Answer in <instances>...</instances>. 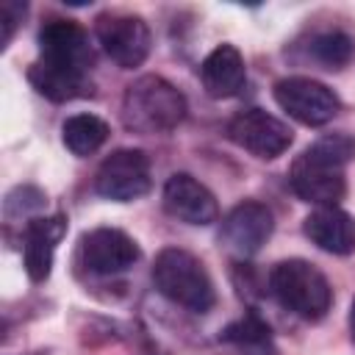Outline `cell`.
Wrapping results in <instances>:
<instances>
[{"instance_id": "6da1fadb", "label": "cell", "mask_w": 355, "mask_h": 355, "mask_svg": "<svg viewBox=\"0 0 355 355\" xmlns=\"http://www.w3.org/2000/svg\"><path fill=\"white\" fill-rule=\"evenodd\" d=\"M355 158V139L349 133H327L308 144L291 164L288 183L294 194L319 208L336 205L347 194L344 166Z\"/></svg>"}, {"instance_id": "7a4b0ae2", "label": "cell", "mask_w": 355, "mask_h": 355, "mask_svg": "<svg viewBox=\"0 0 355 355\" xmlns=\"http://www.w3.org/2000/svg\"><path fill=\"white\" fill-rule=\"evenodd\" d=\"M189 105L183 92L161 75L136 78L122 97V122L133 133H169L175 130Z\"/></svg>"}, {"instance_id": "3957f363", "label": "cell", "mask_w": 355, "mask_h": 355, "mask_svg": "<svg viewBox=\"0 0 355 355\" xmlns=\"http://www.w3.org/2000/svg\"><path fill=\"white\" fill-rule=\"evenodd\" d=\"M153 283L169 302L194 313H205L216 302V291L208 269L202 266L200 258H194L180 247H166L158 252L153 263Z\"/></svg>"}, {"instance_id": "277c9868", "label": "cell", "mask_w": 355, "mask_h": 355, "mask_svg": "<svg viewBox=\"0 0 355 355\" xmlns=\"http://www.w3.org/2000/svg\"><path fill=\"white\" fill-rule=\"evenodd\" d=\"M269 291L286 311L308 322H319L333 305V288L327 277L302 258L280 261L269 272Z\"/></svg>"}, {"instance_id": "5b68a950", "label": "cell", "mask_w": 355, "mask_h": 355, "mask_svg": "<svg viewBox=\"0 0 355 355\" xmlns=\"http://www.w3.org/2000/svg\"><path fill=\"white\" fill-rule=\"evenodd\" d=\"M94 36L103 44L105 55L119 64L122 69H133L144 64L150 55V28L141 17L136 14H122V11H105L94 19Z\"/></svg>"}, {"instance_id": "8992f818", "label": "cell", "mask_w": 355, "mask_h": 355, "mask_svg": "<svg viewBox=\"0 0 355 355\" xmlns=\"http://www.w3.org/2000/svg\"><path fill=\"white\" fill-rule=\"evenodd\" d=\"M150 158L141 150H114L94 175V191L114 202H130L150 191Z\"/></svg>"}, {"instance_id": "52a82bcc", "label": "cell", "mask_w": 355, "mask_h": 355, "mask_svg": "<svg viewBox=\"0 0 355 355\" xmlns=\"http://www.w3.org/2000/svg\"><path fill=\"white\" fill-rule=\"evenodd\" d=\"M275 100L291 119H297L308 128L327 125L341 108V103L330 86H324L313 78H302V75L277 80Z\"/></svg>"}, {"instance_id": "ba28073f", "label": "cell", "mask_w": 355, "mask_h": 355, "mask_svg": "<svg viewBox=\"0 0 355 355\" xmlns=\"http://www.w3.org/2000/svg\"><path fill=\"white\" fill-rule=\"evenodd\" d=\"M227 136L233 144H239L241 150H247L255 158L272 161L277 155H283L291 144V128L266 114L263 108H244L239 111L230 122H227Z\"/></svg>"}, {"instance_id": "9c48e42d", "label": "cell", "mask_w": 355, "mask_h": 355, "mask_svg": "<svg viewBox=\"0 0 355 355\" xmlns=\"http://www.w3.org/2000/svg\"><path fill=\"white\" fill-rule=\"evenodd\" d=\"M78 255L92 275H119L141 258V250L125 230L97 227L83 233Z\"/></svg>"}, {"instance_id": "30bf717a", "label": "cell", "mask_w": 355, "mask_h": 355, "mask_svg": "<svg viewBox=\"0 0 355 355\" xmlns=\"http://www.w3.org/2000/svg\"><path fill=\"white\" fill-rule=\"evenodd\" d=\"M275 230V219L272 211L263 202L255 200H244L239 202L225 219H222V244L239 255V258H250L255 255L272 236Z\"/></svg>"}, {"instance_id": "8fae6325", "label": "cell", "mask_w": 355, "mask_h": 355, "mask_svg": "<svg viewBox=\"0 0 355 355\" xmlns=\"http://www.w3.org/2000/svg\"><path fill=\"white\" fill-rule=\"evenodd\" d=\"M164 208L169 216L186 225H211L219 216V205L211 189L186 172H175L164 183Z\"/></svg>"}, {"instance_id": "7c38bea8", "label": "cell", "mask_w": 355, "mask_h": 355, "mask_svg": "<svg viewBox=\"0 0 355 355\" xmlns=\"http://www.w3.org/2000/svg\"><path fill=\"white\" fill-rule=\"evenodd\" d=\"M39 50L44 61L75 67V69H89L92 64V44L89 33L72 22V19H50L39 31Z\"/></svg>"}, {"instance_id": "4fadbf2b", "label": "cell", "mask_w": 355, "mask_h": 355, "mask_svg": "<svg viewBox=\"0 0 355 355\" xmlns=\"http://www.w3.org/2000/svg\"><path fill=\"white\" fill-rule=\"evenodd\" d=\"M67 230L64 216H39L25 225V239H22V261L25 272L33 283H42L50 277L53 269V255Z\"/></svg>"}, {"instance_id": "5bb4252c", "label": "cell", "mask_w": 355, "mask_h": 355, "mask_svg": "<svg viewBox=\"0 0 355 355\" xmlns=\"http://www.w3.org/2000/svg\"><path fill=\"white\" fill-rule=\"evenodd\" d=\"M305 236L330 255H349L355 252V216L341 211L338 205L316 208L302 222Z\"/></svg>"}, {"instance_id": "9a60e30c", "label": "cell", "mask_w": 355, "mask_h": 355, "mask_svg": "<svg viewBox=\"0 0 355 355\" xmlns=\"http://www.w3.org/2000/svg\"><path fill=\"white\" fill-rule=\"evenodd\" d=\"M28 80H31V86H33L42 97H47V100H53V103L78 100V97L92 94V89H94L86 69L53 64V61H44V58H39L36 64H31Z\"/></svg>"}, {"instance_id": "2e32d148", "label": "cell", "mask_w": 355, "mask_h": 355, "mask_svg": "<svg viewBox=\"0 0 355 355\" xmlns=\"http://www.w3.org/2000/svg\"><path fill=\"white\" fill-rule=\"evenodd\" d=\"M200 78H202V86L211 97L216 100H225V97H233L244 89V80H247V69H244V58L241 53L233 47V44H219L214 47L202 67H200Z\"/></svg>"}, {"instance_id": "e0dca14e", "label": "cell", "mask_w": 355, "mask_h": 355, "mask_svg": "<svg viewBox=\"0 0 355 355\" xmlns=\"http://www.w3.org/2000/svg\"><path fill=\"white\" fill-rule=\"evenodd\" d=\"M219 338L225 344H230L236 349V355H277L266 322L258 319L255 313H247L239 322L227 324Z\"/></svg>"}, {"instance_id": "ac0fdd59", "label": "cell", "mask_w": 355, "mask_h": 355, "mask_svg": "<svg viewBox=\"0 0 355 355\" xmlns=\"http://www.w3.org/2000/svg\"><path fill=\"white\" fill-rule=\"evenodd\" d=\"M61 139H64V147L72 155L83 158V155L97 153L105 144L108 125L100 116H94V114H72L61 125Z\"/></svg>"}, {"instance_id": "d6986e66", "label": "cell", "mask_w": 355, "mask_h": 355, "mask_svg": "<svg viewBox=\"0 0 355 355\" xmlns=\"http://www.w3.org/2000/svg\"><path fill=\"white\" fill-rule=\"evenodd\" d=\"M311 55L324 67V69H341L352 61L355 55V42L344 31H327L313 36L311 42Z\"/></svg>"}, {"instance_id": "ffe728a7", "label": "cell", "mask_w": 355, "mask_h": 355, "mask_svg": "<svg viewBox=\"0 0 355 355\" xmlns=\"http://www.w3.org/2000/svg\"><path fill=\"white\" fill-rule=\"evenodd\" d=\"M22 17H25V3H11V0H6V3L0 6V25H3L0 42H3V47L11 42L14 28H17V22H19Z\"/></svg>"}, {"instance_id": "44dd1931", "label": "cell", "mask_w": 355, "mask_h": 355, "mask_svg": "<svg viewBox=\"0 0 355 355\" xmlns=\"http://www.w3.org/2000/svg\"><path fill=\"white\" fill-rule=\"evenodd\" d=\"M349 333H352V341H355V302L349 308Z\"/></svg>"}]
</instances>
